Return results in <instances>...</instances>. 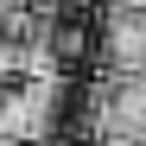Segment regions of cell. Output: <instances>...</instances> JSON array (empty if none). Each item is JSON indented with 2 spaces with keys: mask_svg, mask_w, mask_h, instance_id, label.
<instances>
[{
  "mask_svg": "<svg viewBox=\"0 0 146 146\" xmlns=\"http://www.w3.org/2000/svg\"><path fill=\"white\" fill-rule=\"evenodd\" d=\"M51 114H57V83H19L0 95V140L32 146L51 133Z\"/></svg>",
  "mask_w": 146,
  "mask_h": 146,
  "instance_id": "cell-1",
  "label": "cell"
},
{
  "mask_svg": "<svg viewBox=\"0 0 146 146\" xmlns=\"http://www.w3.org/2000/svg\"><path fill=\"white\" fill-rule=\"evenodd\" d=\"M26 7H32V13H44V19H57V7H64V0H26Z\"/></svg>",
  "mask_w": 146,
  "mask_h": 146,
  "instance_id": "cell-2",
  "label": "cell"
},
{
  "mask_svg": "<svg viewBox=\"0 0 146 146\" xmlns=\"http://www.w3.org/2000/svg\"><path fill=\"white\" fill-rule=\"evenodd\" d=\"M19 7H26V0H0V13H19Z\"/></svg>",
  "mask_w": 146,
  "mask_h": 146,
  "instance_id": "cell-3",
  "label": "cell"
}]
</instances>
